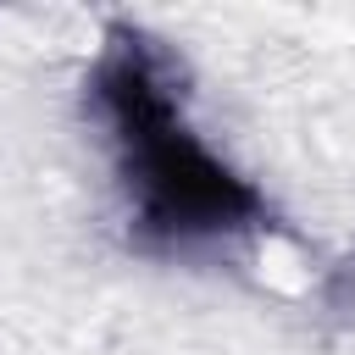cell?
<instances>
[{"mask_svg":"<svg viewBox=\"0 0 355 355\" xmlns=\"http://www.w3.org/2000/svg\"><path fill=\"white\" fill-rule=\"evenodd\" d=\"M83 89L89 111L116 144L139 244L183 250L266 222V194L183 122V67L150 33L111 22Z\"/></svg>","mask_w":355,"mask_h":355,"instance_id":"6da1fadb","label":"cell"},{"mask_svg":"<svg viewBox=\"0 0 355 355\" xmlns=\"http://www.w3.org/2000/svg\"><path fill=\"white\" fill-rule=\"evenodd\" d=\"M322 311H327L333 322L355 327V250L327 266V277H322Z\"/></svg>","mask_w":355,"mask_h":355,"instance_id":"7a4b0ae2","label":"cell"}]
</instances>
